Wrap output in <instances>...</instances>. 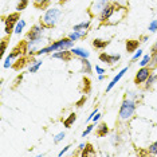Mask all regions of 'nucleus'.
Wrapping results in <instances>:
<instances>
[{
  "label": "nucleus",
  "mask_w": 157,
  "mask_h": 157,
  "mask_svg": "<svg viewBox=\"0 0 157 157\" xmlns=\"http://www.w3.org/2000/svg\"><path fill=\"white\" fill-rule=\"evenodd\" d=\"M126 50H128V52H136L138 50V40H128Z\"/></svg>",
  "instance_id": "18"
},
{
  "label": "nucleus",
  "mask_w": 157,
  "mask_h": 157,
  "mask_svg": "<svg viewBox=\"0 0 157 157\" xmlns=\"http://www.w3.org/2000/svg\"><path fill=\"white\" fill-rule=\"evenodd\" d=\"M120 141H121L120 136H113V138H112V144H113V145H117V144H120Z\"/></svg>",
  "instance_id": "34"
},
{
  "label": "nucleus",
  "mask_w": 157,
  "mask_h": 157,
  "mask_svg": "<svg viewBox=\"0 0 157 157\" xmlns=\"http://www.w3.org/2000/svg\"><path fill=\"white\" fill-rule=\"evenodd\" d=\"M152 59H151V63H149V67H155L157 66V52H152Z\"/></svg>",
  "instance_id": "31"
},
{
  "label": "nucleus",
  "mask_w": 157,
  "mask_h": 157,
  "mask_svg": "<svg viewBox=\"0 0 157 157\" xmlns=\"http://www.w3.org/2000/svg\"><path fill=\"white\" fill-rule=\"evenodd\" d=\"M109 2H110V0H97V2H95L94 4H93V7H91V8H93V13H99L106 6L109 4Z\"/></svg>",
  "instance_id": "12"
},
{
  "label": "nucleus",
  "mask_w": 157,
  "mask_h": 157,
  "mask_svg": "<svg viewBox=\"0 0 157 157\" xmlns=\"http://www.w3.org/2000/svg\"><path fill=\"white\" fill-rule=\"evenodd\" d=\"M71 52H73V55L79 56V58H89L90 56V52L82 47H73L71 48Z\"/></svg>",
  "instance_id": "14"
},
{
  "label": "nucleus",
  "mask_w": 157,
  "mask_h": 157,
  "mask_svg": "<svg viewBox=\"0 0 157 157\" xmlns=\"http://www.w3.org/2000/svg\"><path fill=\"white\" fill-rule=\"evenodd\" d=\"M157 81V74H151L149 75V78L146 79L145 82V89H149V87H152L153 86V83Z\"/></svg>",
  "instance_id": "23"
},
{
  "label": "nucleus",
  "mask_w": 157,
  "mask_h": 157,
  "mask_svg": "<svg viewBox=\"0 0 157 157\" xmlns=\"http://www.w3.org/2000/svg\"><path fill=\"white\" fill-rule=\"evenodd\" d=\"M27 6H28V0H19V2H17V4H16V11L17 12L23 11Z\"/></svg>",
  "instance_id": "25"
},
{
  "label": "nucleus",
  "mask_w": 157,
  "mask_h": 157,
  "mask_svg": "<svg viewBox=\"0 0 157 157\" xmlns=\"http://www.w3.org/2000/svg\"><path fill=\"white\" fill-rule=\"evenodd\" d=\"M48 2H50V0H35L34 4H35V7H40V8H42V7H44Z\"/></svg>",
  "instance_id": "33"
},
{
  "label": "nucleus",
  "mask_w": 157,
  "mask_h": 157,
  "mask_svg": "<svg viewBox=\"0 0 157 157\" xmlns=\"http://www.w3.org/2000/svg\"><path fill=\"white\" fill-rule=\"evenodd\" d=\"M108 133H109L108 125H106L105 122H101L97 126V136H98V137H103V136H106Z\"/></svg>",
  "instance_id": "15"
},
{
  "label": "nucleus",
  "mask_w": 157,
  "mask_h": 157,
  "mask_svg": "<svg viewBox=\"0 0 157 157\" xmlns=\"http://www.w3.org/2000/svg\"><path fill=\"white\" fill-rule=\"evenodd\" d=\"M97 113H98V109L93 110V112H91V114H90V116H89V117H87V120H86V121H87V122H89V121H91V120H93V117H94V116H95V114H97Z\"/></svg>",
  "instance_id": "36"
},
{
  "label": "nucleus",
  "mask_w": 157,
  "mask_h": 157,
  "mask_svg": "<svg viewBox=\"0 0 157 157\" xmlns=\"http://www.w3.org/2000/svg\"><path fill=\"white\" fill-rule=\"evenodd\" d=\"M89 27H90V20H86V22H81L75 24L73 27V31H87Z\"/></svg>",
  "instance_id": "17"
},
{
  "label": "nucleus",
  "mask_w": 157,
  "mask_h": 157,
  "mask_svg": "<svg viewBox=\"0 0 157 157\" xmlns=\"http://www.w3.org/2000/svg\"><path fill=\"white\" fill-rule=\"evenodd\" d=\"M152 52H157V42L155 44H153V47H152Z\"/></svg>",
  "instance_id": "41"
},
{
  "label": "nucleus",
  "mask_w": 157,
  "mask_h": 157,
  "mask_svg": "<svg viewBox=\"0 0 157 157\" xmlns=\"http://www.w3.org/2000/svg\"><path fill=\"white\" fill-rule=\"evenodd\" d=\"M151 59H152V55H151V54L142 55V58H141V60H140V66H141V67L148 66L149 63H151Z\"/></svg>",
  "instance_id": "24"
},
{
  "label": "nucleus",
  "mask_w": 157,
  "mask_h": 157,
  "mask_svg": "<svg viewBox=\"0 0 157 157\" xmlns=\"http://www.w3.org/2000/svg\"><path fill=\"white\" fill-rule=\"evenodd\" d=\"M82 156H83V157H86V156H95V152L93 151L91 145H87L86 148L83 149V153H82Z\"/></svg>",
  "instance_id": "26"
},
{
  "label": "nucleus",
  "mask_w": 157,
  "mask_h": 157,
  "mask_svg": "<svg viewBox=\"0 0 157 157\" xmlns=\"http://www.w3.org/2000/svg\"><path fill=\"white\" fill-rule=\"evenodd\" d=\"M136 112V101L132 98H126L124 99L122 103H121V108H120V120L121 121H128L133 117V114Z\"/></svg>",
  "instance_id": "3"
},
{
  "label": "nucleus",
  "mask_w": 157,
  "mask_h": 157,
  "mask_svg": "<svg viewBox=\"0 0 157 157\" xmlns=\"http://www.w3.org/2000/svg\"><path fill=\"white\" fill-rule=\"evenodd\" d=\"M74 46V40H71L70 38H66V39H60V40H56L52 44L47 46V47H43L40 50L36 51V55L40 56V55H46V54H50L52 51H59V50H71Z\"/></svg>",
  "instance_id": "1"
},
{
  "label": "nucleus",
  "mask_w": 157,
  "mask_h": 157,
  "mask_svg": "<svg viewBox=\"0 0 157 157\" xmlns=\"http://www.w3.org/2000/svg\"><path fill=\"white\" fill-rule=\"evenodd\" d=\"M70 148H71V145H67V146H65V148H63L62 151H60V152L58 153V156H63V155H65V153H66L67 151H69Z\"/></svg>",
  "instance_id": "35"
},
{
  "label": "nucleus",
  "mask_w": 157,
  "mask_h": 157,
  "mask_svg": "<svg viewBox=\"0 0 157 157\" xmlns=\"http://www.w3.org/2000/svg\"><path fill=\"white\" fill-rule=\"evenodd\" d=\"M6 47H7L6 42H3V43H2V54H4V51H6Z\"/></svg>",
  "instance_id": "40"
},
{
  "label": "nucleus",
  "mask_w": 157,
  "mask_h": 157,
  "mask_svg": "<svg viewBox=\"0 0 157 157\" xmlns=\"http://www.w3.org/2000/svg\"><path fill=\"white\" fill-rule=\"evenodd\" d=\"M148 151H149V153H151V155H157V140L153 142V144L149 145Z\"/></svg>",
  "instance_id": "29"
},
{
  "label": "nucleus",
  "mask_w": 157,
  "mask_h": 157,
  "mask_svg": "<svg viewBox=\"0 0 157 157\" xmlns=\"http://www.w3.org/2000/svg\"><path fill=\"white\" fill-rule=\"evenodd\" d=\"M62 15V11L59 8H48L47 11L44 12V15L40 17V23L43 24L44 27L51 28L56 26V23L59 22V17Z\"/></svg>",
  "instance_id": "2"
},
{
  "label": "nucleus",
  "mask_w": 157,
  "mask_h": 157,
  "mask_svg": "<svg viewBox=\"0 0 157 157\" xmlns=\"http://www.w3.org/2000/svg\"><path fill=\"white\" fill-rule=\"evenodd\" d=\"M87 31H73V33H70L69 34V38L71 39V40H78V39H81V38H83L85 35H86Z\"/></svg>",
  "instance_id": "19"
},
{
  "label": "nucleus",
  "mask_w": 157,
  "mask_h": 157,
  "mask_svg": "<svg viewBox=\"0 0 157 157\" xmlns=\"http://www.w3.org/2000/svg\"><path fill=\"white\" fill-rule=\"evenodd\" d=\"M44 31V26L43 24H35L33 26V28L30 30V33L27 34V44L28 47H34V46L39 44L42 42V35H43Z\"/></svg>",
  "instance_id": "4"
},
{
  "label": "nucleus",
  "mask_w": 157,
  "mask_h": 157,
  "mask_svg": "<svg viewBox=\"0 0 157 157\" xmlns=\"http://www.w3.org/2000/svg\"><path fill=\"white\" fill-rule=\"evenodd\" d=\"M121 59L120 54H106V52H102L99 55V60L103 63H108V65H114Z\"/></svg>",
  "instance_id": "8"
},
{
  "label": "nucleus",
  "mask_w": 157,
  "mask_h": 157,
  "mask_svg": "<svg viewBox=\"0 0 157 157\" xmlns=\"http://www.w3.org/2000/svg\"><path fill=\"white\" fill-rule=\"evenodd\" d=\"M151 67H141L140 70H138V73L136 74L134 77V83L136 85H141V83H145L146 79L149 78V75H151Z\"/></svg>",
  "instance_id": "6"
},
{
  "label": "nucleus",
  "mask_w": 157,
  "mask_h": 157,
  "mask_svg": "<svg viewBox=\"0 0 157 157\" xmlns=\"http://www.w3.org/2000/svg\"><path fill=\"white\" fill-rule=\"evenodd\" d=\"M86 146H87V144H85V142H81V144L78 145V149H79V151H83Z\"/></svg>",
  "instance_id": "39"
},
{
  "label": "nucleus",
  "mask_w": 157,
  "mask_h": 157,
  "mask_svg": "<svg viewBox=\"0 0 157 157\" xmlns=\"http://www.w3.org/2000/svg\"><path fill=\"white\" fill-rule=\"evenodd\" d=\"M20 54H22V51H20L19 48H15V50H13V51L11 52V54H10V55L6 58L4 63H3V67H4V69H8V67H11L12 63H13V59H16Z\"/></svg>",
  "instance_id": "9"
},
{
  "label": "nucleus",
  "mask_w": 157,
  "mask_h": 157,
  "mask_svg": "<svg viewBox=\"0 0 157 157\" xmlns=\"http://www.w3.org/2000/svg\"><path fill=\"white\" fill-rule=\"evenodd\" d=\"M75 120H77V114H75V113H71L70 116L67 117L65 121H63V125H65V128H67V129H69V128H71V125L75 122Z\"/></svg>",
  "instance_id": "20"
},
{
  "label": "nucleus",
  "mask_w": 157,
  "mask_h": 157,
  "mask_svg": "<svg viewBox=\"0 0 157 157\" xmlns=\"http://www.w3.org/2000/svg\"><path fill=\"white\" fill-rule=\"evenodd\" d=\"M114 11H116V4H110L109 3V4L99 12V20H101V22H108L114 13Z\"/></svg>",
  "instance_id": "7"
},
{
  "label": "nucleus",
  "mask_w": 157,
  "mask_h": 157,
  "mask_svg": "<svg viewBox=\"0 0 157 157\" xmlns=\"http://www.w3.org/2000/svg\"><path fill=\"white\" fill-rule=\"evenodd\" d=\"M65 137H66V133H65V132H60V133H58L56 136H54V144H58V142H60Z\"/></svg>",
  "instance_id": "27"
},
{
  "label": "nucleus",
  "mask_w": 157,
  "mask_h": 157,
  "mask_svg": "<svg viewBox=\"0 0 157 157\" xmlns=\"http://www.w3.org/2000/svg\"><path fill=\"white\" fill-rule=\"evenodd\" d=\"M101 117H102V116H101V114H99V113H97V114H95V116H94V117H93V122H94V124H97V122H98V121H99V120H101Z\"/></svg>",
  "instance_id": "37"
},
{
  "label": "nucleus",
  "mask_w": 157,
  "mask_h": 157,
  "mask_svg": "<svg viewBox=\"0 0 157 157\" xmlns=\"http://www.w3.org/2000/svg\"><path fill=\"white\" fill-rule=\"evenodd\" d=\"M94 126H95V125H89V126L86 128V130H83V133H82V137H87V136L93 132V129H94Z\"/></svg>",
  "instance_id": "32"
},
{
  "label": "nucleus",
  "mask_w": 157,
  "mask_h": 157,
  "mask_svg": "<svg viewBox=\"0 0 157 157\" xmlns=\"http://www.w3.org/2000/svg\"><path fill=\"white\" fill-rule=\"evenodd\" d=\"M141 39H142V40H141V42H146V39H148V36H142Z\"/></svg>",
  "instance_id": "43"
},
{
  "label": "nucleus",
  "mask_w": 157,
  "mask_h": 157,
  "mask_svg": "<svg viewBox=\"0 0 157 157\" xmlns=\"http://www.w3.org/2000/svg\"><path fill=\"white\" fill-rule=\"evenodd\" d=\"M42 60H34L33 63H31V66L28 67V71H30V73H36V71L39 70V67L42 66Z\"/></svg>",
  "instance_id": "22"
},
{
  "label": "nucleus",
  "mask_w": 157,
  "mask_h": 157,
  "mask_svg": "<svg viewBox=\"0 0 157 157\" xmlns=\"http://www.w3.org/2000/svg\"><path fill=\"white\" fill-rule=\"evenodd\" d=\"M24 27H26V22H24L23 19H20L19 22L16 23V26H15V30H13V34H16V35H20V34L23 33Z\"/></svg>",
  "instance_id": "21"
},
{
  "label": "nucleus",
  "mask_w": 157,
  "mask_h": 157,
  "mask_svg": "<svg viewBox=\"0 0 157 157\" xmlns=\"http://www.w3.org/2000/svg\"><path fill=\"white\" fill-rule=\"evenodd\" d=\"M95 71H97V74L99 75V74H103V73H105V69H102L101 66H95Z\"/></svg>",
  "instance_id": "38"
},
{
  "label": "nucleus",
  "mask_w": 157,
  "mask_h": 157,
  "mask_svg": "<svg viewBox=\"0 0 157 157\" xmlns=\"http://www.w3.org/2000/svg\"><path fill=\"white\" fill-rule=\"evenodd\" d=\"M110 42L109 40H103V39H94L93 40V46L97 50H103L106 46H109Z\"/></svg>",
  "instance_id": "16"
},
{
  "label": "nucleus",
  "mask_w": 157,
  "mask_h": 157,
  "mask_svg": "<svg viewBox=\"0 0 157 157\" xmlns=\"http://www.w3.org/2000/svg\"><path fill=\"white\" fill-rule=\"evenodd\" d=\"M141 56H142V50L138 48L137 51H136L134 54H133V56H132V62H136V60H138V59L141 58Z\"/></svg>",
  "instance_id": "30"
},
{
  "label": "nucleus",
  "mask_w": 157,
  "mask_h": 157,
  "mask_svg": "<svg viewBox=\"0 0 157 157\" xmlns=\"http://www.w3.org/2000/svg\"><path fill=\"white\" fill-rule=\"evenodd\" d=\"M71 55H73V52H71V50H59V51H55L52 52L51 56L55 59H60V60H69L71 58Z\"/></svg>",
  "instance_id": "10"
},
{
  "label": "nucleus",
  "mask_w": 157,
  "mask_h": 157,
  "mask_svg": "<svg viewBox=\"0 0 157 157\" xmlns=\"http://www.w3.org/2000/svg\"><path fill=\"white\" fill-rule=\"evenodd\" d=\"M81 66H82L81 73H83V74H91L93 66H91V63H90V60H89V58H81Z\"/></svg>",
  "instance_id": "13"
},
{
  "label": "nucleus",
  "mask_w": 157,
  "mask_h": 157,
  "mask_svg": "<svg viewBox=\"0 0 157 157\" xmlns=\"http://www.w3.org/2000/svg\"><path fill=\"white\" fill-rule=\"evenodd\" d=\"M20 20V15L19 12H13V13H10L8 16H7L6 22H4V31L6 34H11L13 33V30H15V26L16 23Z\"/></svg>",
  "instance_id": "5"
},
{
  "label": "nucleus",
  "mask_w": 157,
  "mask_h": 157,
  "mask_svg": "<svg viewBox=\"0 0 157 157\" xmlns=\"http://www.w3.org/2000/svg\"><path fill=\"white\" fill-rule=\"evenodd\" d=\"M98 79H99V81H103V79H105V75H103V74H99V75H98Z\"/></svg>",
  "instance_id": "42"
},
{
  "label": "nucleus",
  "mask_w": 157,
  "mask_h": 157,
  "mask_svg": "<svg viewBox=\"0 0 157 157\" xmlns=\"http://www.w3.org/2000/svg\"><path fill=\"white\" fill-rule=\"evenodd\" d=\"M126 71H128V67H124V69L121 70L120 73L117 74V75L114 77L112 81H110V83L108 85V86H106V91H110V90H112V89H113V87H114V86H116V85H117V82H118V81L121 79V78H122V77L125 75V73H126Z\"/></svg>",
  "instance_id": "11"
},
{
  "label": "nucleus",
  "mask_w": 157,
  "mask_h": 157,
  "mask_svg": "<svg viewBox=\"0 0 157 157\" xmlns=\"http://www.w3.org/2000/svg\"><path fill=\"white\" fill-rule=\"evenodd\" d=\"M148 30L151 31V33H156V31H157V19H153L152 22L149 23Z\"/></svg>",
  "instance_id": "28"
}]
</instances>
